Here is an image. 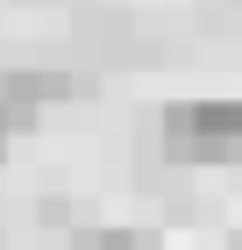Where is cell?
<instances>
[{
	"label": "cell",
	"instance_id": "cell-1",
	"mask_svg": "<svg viewBox=\"0 0 242 250\" xmlns=\"http://www.w3.org/2000/svg\"><path fill=\"white\" fill-rule=\"evenodd\" d=\"M157 143H164L171 165H242V93L171 100L157 115Z\"/></svg>",
	"mask_w": 242,
	"mask_h": 250
},
{
	"label": "cell",
	"instance_id": "cell-2",
	"mask_svg": "<svg viewBox=\"0 0 242 250\" xmlns=\"http://www.w3.org/2000/svg\"><path fill=\"white\" fill-rule=\"evenodd\" d=\"M72 93H78V79H72V72H43V64L0 72V115L15 122V129H29L43 107H57V100H72Z\"/></svg>",
	"mask_w": 242,
	"mask_h": 250
},
{
	"label": "cell",
	"instance_id": "cell-3",
	"mask_svg": "<svg viewBox=\"0 0 242 250\" xmlns=\"http://www.w3.org/2000/svg\"><path fill=\"white\" fill-rule=\"evenodd\" d=\"M72 250H149V236L143 229H78Z\"/></svg>",
	"mask_w": 242,
	"mask_h": 250
},
{
	"label": "cell",
	"instance_id": "cell-4",
	"mask_svg": "<svg viewBox=\"0 0 242 250\" xmlns=\"http://www.w3.org/2000/svg\"><path fill=\"white\" fill-rule=\"evenodd\" d=\"M7 136H15V122H7V115H0V150H7Z\"/></svg>",
	"mask_w": 242,
	"mask_h": 250
}]
</instances>
